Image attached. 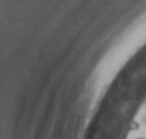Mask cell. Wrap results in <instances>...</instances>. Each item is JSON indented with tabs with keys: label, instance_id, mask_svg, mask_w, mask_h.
<instances>
[{
	"label": "cell",
	"instance_id": "1",
	"mask_svg": "<svg viewBox=\"0 0 146 139\" xmlns=\"http://www.w3.org/2000/svg\"><path fill=\"white\" fill-rule=\"evenodd\" d=\"M137 139H145V138H137Z\"/></svg>",
	"mask_w": 146,
	"mask_h": 139
}]
</instances>
